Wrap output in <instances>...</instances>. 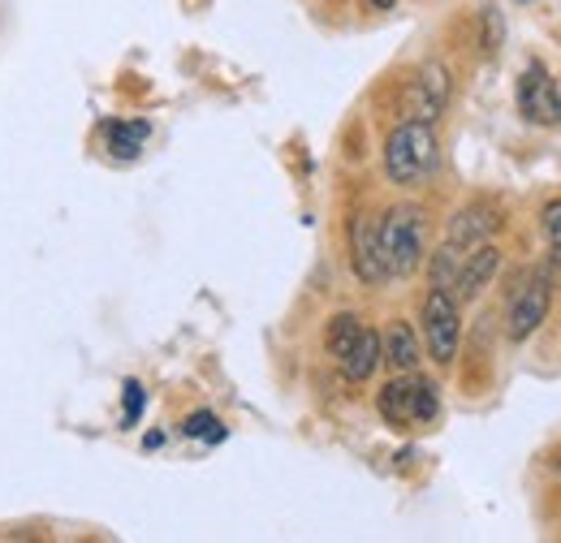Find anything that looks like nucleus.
<instances>
[{"label":"nucleus","instance_id":"obj_1","mask_svg":"<svg viewBox=\"0 0 561 543\" xmlns=\"http://www.w3.org/2000/svg\"><path fill=\"white\" fill-rule=\"evenodd\" d=\"M437 160H441V143H437V129L428 121H398L385 138V177L393 186H419L437 173Z\"/></svg>","mask_w":561,"mask_h":543},{"label":"nucleus","instance_id":"obj_2","mask_svg":"<svg viewBox=\"0 0 561 543\" xmlns=\"http://www.w3.org/2000/svg\"><path fill=\"white\" fill-rule=\"evenodd\" d=\"M380 255L389 276H415L428 259V217L415 203H398L380 220Z\"/></svg>","mask_w":561,"mask_h":543},{"label":"nucleus","instance_id":"obj_3","mask_svg":"<svg viewBox=\"0 0 561 543\" xmlns=\"http://www.w3.org/2000/svg\"><path fill=\"white\" fill-rule=\"evenodd\" d=\"M376 406H380V419L398 432L424 428V423H437L441 415V388L432 380H419L415 371H402L380 388Z\"/></svg>","mask_w":561,"mask_h":543},{"label":"nucleus","instance_id":"obj_4","mask_svg":"<svg viewBox=\"0 0 561 543\" xmlns=\"http://www.w3.org/2000/svg\"><path fill=\"white\" fill-rule=\"evenodd\" d=\"M549 307H553V276L549 268H532L523 276V285L510 294V311H505V336L514 345L532 341L540 324L549 320Z\"/></svg>","mask_w":561,"mask_h":543},{"label":"nucleus","instance_id":"obj_5","mask_svg":"<svg viewBox=\"0 0 561 543\" xmlns=\"http://www.w3.org/2000/svg\"><path fill=\"white\" fill-rule=\"evenodd\" d=\"M424 345H428V358L449 367L458 358V345H462V303L449 294V289H428L424 298Z\"/></svg>","mask_w":561,"mask_h":543},{"label":"nucleus","instance_id":"obj_6","mask_svg":"<svg viewBox=\"0 0 561 543\" xmlns=\"http://www.w3.org/2000/svg\"><path fill=\"white\" fill-rule=\"evenodd\" d=\"M519 112L532 125H561V78H553L540 61H532L519 78Z\"/></svg>","mask_w":561,"mask_h":543},{"label":"nucleus","instance_id":"obj_7","mask_svg":"<svg viewBox=\"0 0 561 543\" xmlns=\"http://www.w3.org/2000/svg\"><path fill=\"white\" fill-rule=\"evenodd\" d=\"M449 96H453V78L441 61H424L415 70V83L406 91V116L411 121H428L437 125V116L449 109Z\"/></svg>","mask_w":561,"mask_h":543},{"label":"nucleus","instance_id":"obj_8","mask_svg":"<svg viewBox=\"0 0 561 543\" xmlns=\"http://www.w3.org/2000/svg\"><path fill=\"white\" fill-rule=\"evenodd\" d=\"M350 268L363 285H385L389 281V268H385V255H380V220H371L367 212L350 220Z\"/></svg>","mask_w":561,"mask_h":543},{"label":"nucleus","instance_id":"obj_9","mask_svg":"<svg viewBox=\"0 0 561 543\" xmlns=\"http://www.w3.org/2000/svg\"><path fill=\"white\" fill-rule=\"evenodd\" d=\"M497 272H501V250H497L492 242H479L475 250L462 255V268H458L449 294H453L458 303H479V294L492 285Z\"/></svg>","mask_w":561,"mask_h":543},{"label":"nucleus","instance_id":"obj_10","mask_svg":"<svg viewBox=\"0 0 561 543\" xmlns=\"http://www.w3.org/2000/svg\"><path fill=\"white\" fill-rule=\"evenodd\" d=\"M497 229H501V208H492V203H466V208H458V212L449 217L446 242L458 246V250H475V246L488 242Z\"/></svg>","mask_w":561,"mask_h":543},{"label":"nucleus","instance_id":"obj_11","mask_svg":"<svg viewBox=\"0 0 561 543\" xmlns=\"http://www.w3.org/2000/svg\"><path fill=\"white\" fill-rule=\"evenodd\" d=\"M380 354H385V362H389L398 375H402V371H419V362H424L419 336H415V328L406 324V320H389L385 336H380Z\"/></svg>","mask_w":561,"mask_h":543},{"label":"nucleus","instance_id":"obj_12","mask_svg":"<svg viewBox=\"0 0 561 543\" xmlns=\"http://www.w3.org/2000/svg\"><path fill=\"white\" fill-rule=\"evenodd\" d=\"M385 362V354H380V332H371V328H363L358 332V341L350 345V354L337 362L341 367V375L350 380V384H367L371 375H376V367Z\"/></svg>","mask_w":561,"mask_h":543},{"label":"nucleus","instance_id":"obj_13","mask_svg":"<svg viewBox=\"0 0 561 543\" xmlns=\"http://www.w3.org/2000/svg\"><path fill=\"white\" fill-rule=\"evenodd\" d=\"M147 134H151V125H147V121H109V125H105L109 151L117 156V160H134V156L143 151Z\"/></svg>","mask_w":561,"mask_h":543},{"label":"nucleus","instance_id":"obj_14","mask_svg":"<svg viewBox=\"0 0 561 543\" xmlns=\"http://www.w3.org/2000/svg\"><path fill=\"white\" fill-rule=\"evenodd\" d=\"M358 332H363V320L354 311H341V316L329 320V328H325V349H329L333 362H341L350 354V345L358 341Z\"/></svg>","mask_w":561,"mask_h":543},{"label":"nucleus","instance_id":"obj_15","mask_svg":"<svg viewBox=\"0 0 561 543\" xmlns=\"http://www.w3.org/2000/svg\"><path fill=\"white\" fill-rule=\"evenodd\" d=\"M462 255H466V250H458V246H449V242L432 255V285H437V289H453V276H458V268H462Z\"/></svg>","mask_w":561,"mask_h":543},{"label":"nucleus","instance_id":"obj_16","mask_svg":"<svg viewBox=\"0 0 561 543\" xmlns=\"http://www.w3.org/2000/svg\"><path fill=\"white\" fill-rule=\"evenodd\" d=\"M182 435H191V440H208V444H221L224 428L212 410H195V415L182 423Z\"/></svg>","mask_w":561,"mask_h":543},{"label":"nucleus","instance_id":"obj_17","mask_svg":"<svg viewBox=\"0 0 561 543\" xmlns=\"http://www.w3.org/2000/svg\"><path fill=\"white\" fill-rule=\"evenodd\" d=\"M540 229H545V242H549L553 259L561 263V199L545 203V212H540Z\"/></svg>","mask_w":561,"mask_h":543},{"label":"nucleus","instance_id":"obj_18","mask_svg":"<svg viewBox=\"0 0 561 543\" xmlns=\"http://www.w3.org/2000/svg\"><path fill=\"white\" fill-rule=\"evenodd\" d=\"M143 406H147V393L138 380H125V415H121V428H134L143 419Z\"/></svg>","mask_w":561,"mask_h":543},{"label":"nucleus","instance_id":"obj_19","mask_svg":"<svg viewBox=\"0 0 561 543\" xmlns=\"http://www.w3.org/2000/svg\"><path fill=\"white\" fill-rule=\"evenodd\" d=\"M484 26H488V35H484V52H497V48H501V35H505L501 13H497V9H484Z\"/></svg>","mask_w":561,"mask_h":543},{"label":"nucleus","instance_id":"obj_20","mask_svg":"<svg viewBox=\"0 0 561 543\" xmlns=\"http://www.w3.org/2000/svg\"><path fill=\"white\" fill-rule=\"evenodd\" d=\"M367 4H371V9H376V13H385V9H393V4H398V0H367Z\"/></svg>","mask_w":561,"mask_h":543},{"label":"nucleus","instance_id":"obj_21","mask_svg":"<svg viewBox=\"0 0 561 543\" xmlns=\"http://www.w3.org/2000/svg\"><path fill=\"white\" fill-rule=\"evenodd\" d=\"M553 470H558V474H561V453H558V461H553Z\"/></svg>","mask_w":561,"mask_h":543}]
</instances>
